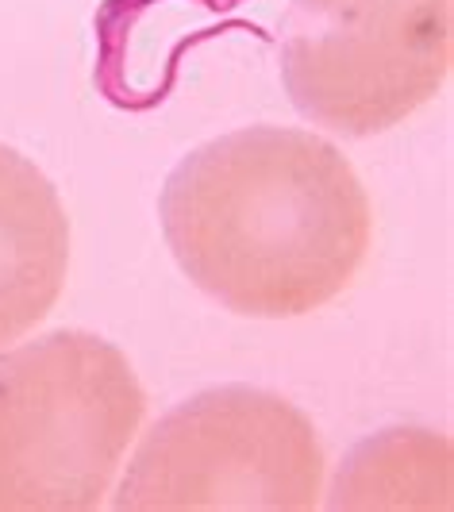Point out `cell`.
Listing matches in <instances>:
<instances>
[{
    "mask_svg": "<svg viewBox=\"0 0 454 512\" xmlns=\"http://www.w3.org/2000/svg\"><path fill=\"white\" fill-rule=\"evenodd\" d=\"M331 509H451V439L428 428H389L343 462Z\"/></svg>",
    "mask_w": 454,
    "mask_h": 512,
    "instance_id": "6",
    "label": "cell"
},
{
    "mask_svg": "<svg viewBox=\"0 0 454 512\" xmlns=\"http://www.w3.org/2000/svg\"><path fill=\"white\" fill-rule=\"evenodd\" d=\"M147 412L120 347L51 332L0 355V512H85L112 486Z\"/></svg>",
    "mask_w": 454,
    "mask_h": 512,
    "instance_id": "2",
    "label": "cell"
},
{
    "mask_svg": "<svg viewBox=\"0 0 454 512\" xmlns=\"http://www.w3.org/2000/svg\"><path fill=\"white\" fill-rule=\"evenodd\" d=\"M70 270V220L47 174L0 143V351L54 308Z\"/></svg>",
    "mask_w": 454,
    "mask_h": 512,
    "instance_id": "5",
    "label": "cell"
},
{
    "mask_svg": "<svg viewBox=\"0 0 454 512\" xmlns=\"http://www.w3.org/2000/svg\"><path fill=\"white\" fill-rule=\"evenodd\" d=\"M324 489L312 420L278 393L216 385L170 409L143 436L116 509L308 512Z\"/></svg>",
    "mask_w": 454,
    "mask_h": 512,
    "instance_id": "3",
    "label": "cell"
},
{
    "mask_svg": "<svg viewBox=\"0 0 454 512\" xmlns=\"http://www.w3.org/2000/svg\"><path fill=\"white\" fill-rule=\"evenodd\" d=\"M451 54L454 0H285L281 81L304 120L351 139L428 104Z\"/></svg>",
    "mask_w": 454,
    "mask_h": 512,
    "instance_id": "4",
    "label": "cell"
},
{
    "mask_svg": "<svg viewBox=\"0 0 454 512\" xmlns=\"http://www.w3.org/2000/svg\"><path fill=\"white\" fill-rule=\"evenodd\" d=\"M158 216L189 282L262 320L335 301L374 239V208L343 151L274 124L185 154L162 185Z\"/></svg>",
    "mask_w": 454,
    "mask_h": 512,
    "instance_id": "1",
    "label": "cell"
}]
</instances>
